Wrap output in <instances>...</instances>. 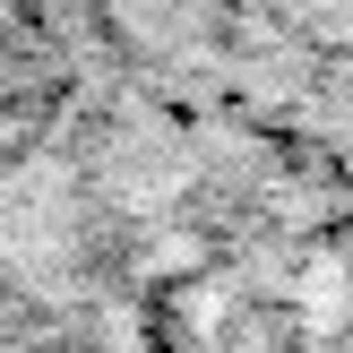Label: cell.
Wrapping results in <instances>:
<instances>
[{
    "label": "cell",
    "instance_id": "6da1fadb",
    "mask_svg": "<svg viewBox=\"0 0 353 353\" xmlns=\"http://www.w3.org/2000/svg\"><path fill=\"white\" fill-rule=\"evenodd\" d=\"M190 233L172 259L181 353H353V190L250 130H190Z\"/></svg>",
    "mask_w": 353,
    "mask_h": 353
},
{
    "label": "cell",
    "instance_id": "7a4b0ae2",
    "mask_svg": "<svg viewBox=\"0 0 353 353\" xmlns=\"http://www.w3.org/2000/svg\"><path fill=\"white\" fill-rule=\"evenodd\" d=\"M121 17L199 121L353 190V0H121Z\"/></svg>",
    "mask_w": 353,
    "mask_h": 353
}]
</instances>
